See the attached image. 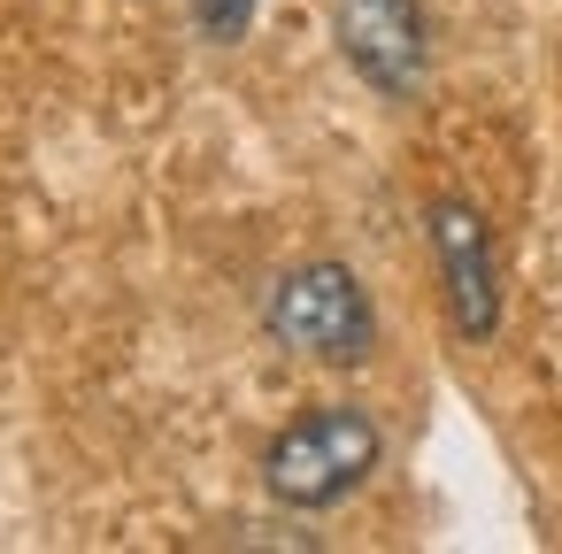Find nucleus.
Masks as SVG:
<instances>
[{
    "label": "nucleus",
    "mask_w": 562,
    "mask_h": 554,
    "mask_svg": "<svg viewBox=\"0 0 562 554\" xmlns=\"http://www.w3.org/2000/svg\"><path fill=\"white\" fill-rule=\"evenodd\" d=\"M385 439L378 423L355 408V400H331V408H308L301 423H285L262 454V485L270 500L285 508H339L370 470H378Z\"/></svg>",
    "instance_id": "obj_1"
},
{
    "label": "nucleus",
    "mask_w": 562,
    "mask_h": 554,
    "mask_svg": "<svg viewBox=\"0 0 562 554\" xmlns=\"http://www.w3.org/2000/svg\"><path fill=\"white\" fill-rule=\"evenodd\" d=\"M270 339L285 354H308V362H331V370H355L370 362L378 347V308L362 293V278L347 262H301L270 285V308H262Z\"/></svg>",
    "instance_id": "obj_2"
},
{
    "label": "nucleus",
    "mask_w": 562,
    "mask_h": 554,
    "mask_svg": "<svg viewBox=\"0 0 562 554\" xmlns=\"http://www.w3.org/2000/svg\"><path fill=\"white\" fill-rule=\"evenodd\" d=\"M331 9V39L339 55L385 93V101H408L431 70V39H424V9L416 0H324Z\"/></svg>",
    "instance_id": "obj_3"
},
{
    "label": "nucleus",
    "mask_w": 562,
    "mask_h": 554,
    "mask_svg": "<svg viewBox=\"0 0 562 554\" xmlns=\"http://www.w3.org/2000/svg\"><path fill=\"white\" fill-rule=\"evenodd\" d=\"M431 255L447 278V316L462 339H493L501 324V262H493V231L470 201H439L431 208Z\"/></svg>",
    "instance_id": "obj_4"
},
{
    "label": "nucleus",
    "mask_w": 562,
    "mask_h": 554,
    "mask_svg": "<svg viewBox=\"0 0 562 554\" xmlns=\"http://www.w3.org/2000/svg\"><path fill=\"white\" fill-rule=\"evenodd\" d=\"M186 9H193V24H201L216 47H232V39H247V24H255L262 0H186Z\"/></svg>",
    "instance_id": "obj_5"
}]
</instances>
